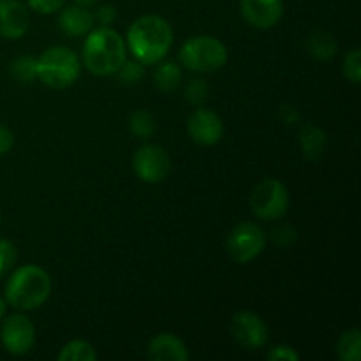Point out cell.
I'll use <instances>...</instances> for the list:
<instances>
[{
	"mask_svg": "<svg viewBox=\"0 0 361 361\" xmlns=\"http://www.w3.org/2000/svg\"><path fill=\"white\" fill-rule=\"evenodd\" d=\"M173 28L159 14H143L130 23L126 35L127 51L143 66H155L166 59L173 46Z\"/></svg>",
	"mask_w": 361,
	"mask_h": 361,
	"instance_id": "1",
	"label": "cell"
},
{
	"mask_svg": "<svg viewBox=\"0 0 361 361\" xmlns=\"http://www.w3.org/2000/svg\"><path fill=\"white\" fill-rule=\"evenodd\" d=\"M127 60L126 39L111 27L92 28L85 35L81 66L94 76H113Z\"/></svg>",
	"mask_w": 361,
	"mask_h": 361,
	"instance_id": "2",
	"label": "cell"
},
{
	"mask_svg": "<svg viewBox=\"0 0 361 361\" xmlns=\"http://www.w3.org/2000/svg\"><path fill=\"white\" fill-rule=\"evenodd\" d=\"M51 277L44 268L37 264H23L7 279L4 298L13 309L28 312L44 305L51 296Z\"/></svg>",
	"mask_w": 361,
	"mask_h": 361,
	"instance_id": "3",
	"label": "cell"
},
{
	"mask_svg": "<svg viewBox=\"0 0 361 361\" xmlns=\"http://www.w3.org/2000/svg\"><path fill=\"white\" fill-rule=\"evenodd\" d=\"M81 62L76 51L66 46L44 49L37 59V80L51 90H63L76 83Z\"/></svg>",
	"mask_w": 361,
	"mask_h": 361,
	"instance_id": "4",
	"label": "cell"
},
{
	"mask_svg": "<svg viewBox=\"0 0 361 361\" xmlns=\"http://www.w3.org/2000/svg\"><path fill=\"white\" fill-rule=\"evenodd\" d=\"M228 48L215 35H194L178 49L180 66L197 74L217 73L228 63Z\"/></svg>",
	"mask_w": 361,
	"mask_h": 361,
	"instance_id": "5",
	"label": "cell"
},
{
	"mask_svg": "<svg viewBox=\"0 0 361 361\" xmlns=\"http://www.w3.org/2000/svg\"><path fill=\"white\" fill-rule=\"evenodd\" d=\"M249 204L259 221H279L289 210L288 187L277 178L261 180L250 192Z\"/></svg>",
	"mask_w": 361,
	"mask_h": 361,
	"instance_id": "6",
	"label": "cell"
},
{
	"mask_svg": "<svg viewBox=\"0 0 361 361\" xmlns=\"http://www.w3.org/2000/svg\"><path fill=\"white\" fill-rule=\"evenodd\" d=\"M267 247V233L256 222H240L226 238V250L238 264H247L259 257Z\"/></svg>",
	"mask_w": 361,
	"mask_h": 361,
	"instance_id": "7",
	"label": "cell"
},
{
	"mask_svg": "<svg viewBox=\"0 0 361 361\" xmlns=\"http://www.w3.org/2000/svg\"><path fill=\"white\" fill-rule=\"evenodd\" d=\"M133 171L141 182L155 185L168 178L171 171V157L159 145H143L133 157Z\"/></svg>",
	"mask_w": 361,
	"mask_h": 361,
	"instance_id": "8",
	"label": "cell"
},
{
	"mask_svg": "<svg viewBox=\"0 0 361 361\" xmlns=\"http://www.w3.org/2000/svg\"><path fill=\"white\" fill-rule=\"evenodd\" d=\"M35 326L25 314H13L4 317L2 328H0V341L4 349L14 356H25L34 349Z\"/></svg>",
	"mask_w": 361,
	"mask_h": 361,
	"instance_id": "9",
	"label": "cell"
},
{
	"mask_svg": "<svg viewBox=\"0 0 361 361\" xmlns=\"http://www.w3.org/2000/svg\"><path fill=\"white\" fill-rule=\"evenodd\" d=\"M231 335L243 349L257 351L268 342V326L263 317L250 310H240L231 319Z\"/></svg>",
	"mask_w": 361,
	"mask_h": 361,
	"instance_id": "10",
	"label": "cell"
},
{
	"mask_svg": "<svg viewBox=\"0 0 361 361\" xmlns=\"http://www.w3.org/2000/svg\"><path fill=\"white\" fill-rule=\"evenodd\" d=\"M187 134L197 145L214 147L224 136V122L215 111L200 106L187 118Z\"/></svg>",
	"mask_w": 361,
	"mask_h": 361,
	"instance_id": "11",
	"label": "cell"
},
{
	"mask_svg": "<svg viewBox=\"0 0 361 361\" xmlns=\"http://www.w3.org/2000/svg\"><path fill=\"white\" fill-rule=\"evenodd\" d=\"M240 13L250 27L268 30L282 20L284 2L282 0H242Z\"/></svg>",
	"mask_w": 361,
	"mask_h": 361,
	"instance_id": "12",
	"label": "cell"
},
{
	"mask_svg": "<svg viewBox=\"0 0 361 361\" xmlns=\"http://www.w3.org/2000/svg\"><path fill=\"white\" fill-rule=\"evenodd\" d=\"M30 27L28 7L20 0H0V35L11 41L21 39Z\"/></svg>",
	"mask_w": 361,
	"mask_h": 361,
	"instance_id": "13",
	"label": "cell"
},
{
	"mask_svg": "<svg viewBox=\"0 0 361 361\" xmlns=\"http://www.w3.org/2000/svg\"><path fill=\"white\" fill-rule=\"evenodd\" d=\"M94 14L83 6H67L60 9L59 27L69 37H85L94 28Z\"/></svg>",
	"mask_w": 361,
	"mask_h": 361,
	"instance_id": "14",
	"label": "cell"
},
{
	"mask_svg": "<svg viewBox=\"0 0 361 361\" xmlns=\"http://www.w3.org/2000/svg\"><path fill=\"white\" fill-rule=\"evenodd\" d=\"M148 356L155 361H187L190 358L185 342L173 334H159L148 344Z\"/></svg>",
	"mask_w": 361,
	"mask_h": 361,
	"instance_id": "15",
	"label": "cell"
},
{
	"mask_svg": "<svg viewBox=\"0 0 361 361\" xmlns=\"http://www.w3.org/2000/svg\"><path fill=\"white\" fill-rule=\"evenodd\" d=\"M298 141L303 155H305L309 161H319V159L323 157L328 145L326 133H324L321 127L314 126V123H309V126H305L300 130Z\"/></svg>",
	"mask_w": 361,
	"mask_h": 361,
	"instance_id": "16",
	"label": "cell"
},
{
	"mask_svg": "<svg viewBox=\"0 0 361 361\" xmlns=\"http://www.w3.org/2000/svg\"><path fill=\"white\" fill-rule=\"evenodd\" d=\"M154 83L161 92H175L182 83V69L176 62L161 60L155 63Z\"/></svg>",
	"mask_w": 361,
	"mask_h": 361,
	"instance_id": "17",
	"label": "cell"
},
{
	"mask_svg": "<svg viewBox=\"0 0 361 361\" xmlns=\"http://www.w3.org/2000/svg\"><path fill=\"white\" fill-rule=\"evenodd\" d=\"M307 49L317 60H331L338 51L337 39L330 32L317 30L307 39Z\"/></svg>",
	"mask_w": 361,
	"mask_h": 361,
	"instance_id": "18",
	"label": "cell"
},
{
	"mask_svg": "<svg viewBox=\"0 0 361 361\" xmlns=\"http://www.w3.org/2000/svg\"><path fill=\"white\" fill-rule=\"evenodd\" d=\"M337 355L342 361L361 360V331L360 328H349L337 341Z\"/></svg>",
	"mask_w": 361,
	"mask_h": 361,
	"instance_id": "19",
	"label": "cell"
},
{
	"mask_svg": "<svg viewBox=\"0 0 361 361\" xmlns=\"http://www.w3.org/2000/svg\"><path fill=\"white\" fill-rule=\"evenodd\" d=\"M97 358L99 356L94 345L81 338L67 342L56 356L59 361H95Z\"/></svg>",
	"mask_w": 361,
	"mask_h": 361,
	"instance_id": "20",
	"label": "cell"
},
{
	"mask_svg": "<svg viewBox=\"0 0 361 361\" xmlns=\"http://www.w3.org/2000/svg\"><path fill=\"white\" fill-rule=\"evenodd\" d=\"M129 130L137 140H148L157 130V120L150 111L136 109L129 118Z\"/></svg>",
	"mask_w": 361,
	"mask_h": 361,
	"instance_id": "21",
	"label": "cell"
},
{
	"mask_svg": "<svg viewBox=\"0 0 361 361\" xmlns=\"http://www.w3.org/2000/svg\"><path fill=\"white\" fill-rule=\"evenodd\" d=\"M11 74L21 83H32L37 80V59L32 55H21L11 63Z\"/></svg>",
	"mask_w": 361,
	"mask_h": 361,
	"instance_id": "22",
	"label": "cell"
},
{
	"mask_svg": "<svg viewBox=\"0 0 361 361\" xmlns=\"http://www.w3.org/2000/svg\"><path fill=\"white\" fill-rule=\"evenodd\" d=\"M208 95H210V88H208V83L201 78H194L189 83L185 85V90H183V97L189 104L192 106H203L204 102L208 101Z\"/></svg>",
	"mask_w": 361,
	"mask_h": 361,
	"instance_id": "23",
	"label": "cell"
},
{
	"mask_svg": "<svg viewBox=\"0 0 361 361\" xmlns=\"http://www.w3.org/2000/svg\"><path fill=\"white\" fill-rule=\"evenodd\" d=\"M342 73H344L345 80L351 83H361V49L353 48L348 55L344 56V63H342Z\"/></svg>",
	"mask_w": 361,
	"mask_h": 361,
	"instance_id": "24",
	"label": "cell"
},
{
	"mask_svg": "<svg viewBox=\"0 0 361 361\" xmlns=\"http://www.w3.org/2000/svg\"><path fill=\"white\" fill-rule=\"evenodd\" d=\"M145 67L147 66H143L141 62H137L136 59L126 60L116 74H118V78L122 83L137 85V83H141V80L145 78V73H147V71H145Z\"/></svg>",
	"mask_w": 361,
	"mask_h": 361,
	"instance_id": "25",
	"label": "cell"
},
{
	"mask_svg": "<svg viewBox=\"0 0 361 361\" xmlns=\"http://www.w3.org/2000/svg\"><path fill=\"white\" fill-rule=\"evenodd\" d=\"M18 259V250L13 242L0 238V281L14 268Z\"/></svg>",
	"mask_w": 361,
	"mask_h": 361,
	"instance_id": "26",
	"label": "cell"
},
{
	"mask_svg": "<svg viewBox=\"0 0 361 361\" xmlns=\"http://www.w3.org/2000/svg\"><path fill=\"white\" fill-rule=\"evenodd\" d=\"M66 6V0H27V7L37 14L59 13Z\"/></svg>",
	"mask_w": 361,
	"mask_h": 361,
	"instance_id": "27",
	"label": "cell"
},
{
	"mask_svg": "<svg viewBox=\"0 0 361 361\" xmlns=\"http://www.w3.org/2000/svg\"><path fill=\"white\" fill-rule=\"evenodd\" d=\"M271 240H274L275 245L279 247L291 245L296 240V229L289 224L277 226V228L274 229V233H271Z\"/></svg>",
	"mask_w": 361,
	"mask_h": 361,
	"instance_id": "28",
	"label": "cell"
},
{
	"mask_svg": "<svg viewBox=\"0 0 361 361\" xmlns=\"http://www.w3.org/2000/svg\"><path fill=\"white\" fill-rule=\"evenodd\" d=\"M267 358L270 361H298L300 355L295 351V348L291 345H274L270 351L267 353Z\"/></svg>",
	"mask_w": 361,
	"mask_h": 361,
	"instance_id": "29",
	"label": "cell"
},
{
	"mask_svg": "<svg viewBox=\"0 0 361 361\" xmlns=\"http://www.w3.org/2000/svg\"><path fill=\"white\" fill-rule=\"evenodd\" d=\"M94 20L97 21L99 27H111L116 20V9L111 4H104V6H99L97 11L94 14Z\"/></svg>",
	"mask_w": 361,
	"mask_h": 361,
	"instance_id": "30",
	"label": "cell"
},
{
	"mask_svg": "<svg viewBox=\"0 0 361 361\" xmlns=\"http://www.w3.org/2000/svg\"><path fill=\"white\" fill-rule=\"evenodd\" d=\"M14 147V134L9 127L0 123V157L9 154Z\"/></svg>",
	"mask_w": 361,
	"mask_h": 361,
	"instance_id": "31",
	"label": "cell"
},
{
	"mask_svg": "<svg viewBox=\"0 0 361 361\" xmlns=\"http://www.w3.org/2000/svg\"><path fill=\"white\" fill-rule=\"evenodd\" d=\"M281 118H282V122L288 123V126H295V123L300 120V115H298V111L293 108V106L286 104L281 108Z\"/></svg>",
	"mask_w": 361,
	"mask_h": 361,
	"instance_id": "32",
	"label": "cell"
},
{
	"mask_svg": "<svg viewBox=\"0 0 361 361\" xmlns=\"http://www.w3.org/2000/svg\"><path fill=\"white\" fill-rule=\"evenodd\" d=\"M7 302H6V298H4V296H0V321L4 319V317H6V314H7Z\"/></svg>",
	"mask_w": 361,
	"mask_h": 361,
	"instance_id": "33",
	"label": "cell"
},
{
	"mask_svg": "<svg viewBox=\"0 0 361 361\" xmlns=\"http://www.w3.org/2000/svg\"><path fill=\"white\" fill-rule=\"evenodd\" d=\"M99 0H74V4L78 6H83V7H94Z\"/></svg>",
	"mask_w": 361,
	"mask_h": 361,
	"instance_id": "34",
	"label": "cell"
},
{
	"mask_svg": "<svg viewBox=\"0 0 361 361\" xmlns=\"http://www.w3.org/2000/svg\"><path fill=\"white\" fill-rule=\"evenodd\" d=\"M0 221H2V214H0Z\"/></svg>",
	"mask_w": 361,
	"mask_h": 361,
	"instance_id": "35",
	"label": "cell"
}]
</instances>
